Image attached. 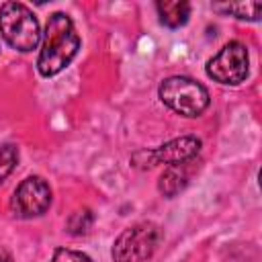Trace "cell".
<instances>
[{
	"mask_svg": "<svg viewBox=\"0 0 262 262\" xmlns=\"http://www.w3.org/2000/svg\"><path fill=\"white\" fill-rule=\"evenodd\" d=\"M80 49V37L74 29V23L63 12H53L47 20L43 33V47L37 59L39 74L49 78L59 74L76 57Z\"/></svg>",
	"mask_w": 262,
	"mask_h": 262,
	"instance_id": "cell-1",
	"label": "cell"
},
{
	"mask_svg": "<svg viewBox=\"0 0 262 262\" xmlns=\"http://www.w3.org/2000/svg\"><path fill=\"white\" fill-rule=\"evenodd\" d=\"M0 33L4 41L16 51H33L39 45V20L23 2H4L0 6Z\"/></svg>",
	"mask_w": 262,
	"mask_h": 262,
	"instance_id": "cell-2",
	"label": "cell"
},
{
	"mask_svg": "<svg viewBox=\"0 0 262 262\" xmlns=\"http://www.w3.org/2000/svg\"><path fill=\"white\" fill-rule=\"evenodd\" d=\"M160 100L172 108L178 115L184 117H199L205 113V108L211 102V96L207 92V88L199 82H194L192 78L186 76H172L166 78L160 84Z\"/></svg>",
	"mask_w": 262,
	"mask_h": 262,
	"instance_id": "cell-3",
	"label": "cell"
},
{
	"mask_svg": "<svg viewBox=\"0 0 262 262\" xmlns=\"http://www.w3.org/2000/svg\"><path fill=\"white\" fill-rule=\"evenodd\" d=\"M162 242V229L143 221L133 227H127L113 246V262H147Z\"/></svg>",
	"mask_w": 262,
	"mask_h": 262,
	"instance_id": "cell-4",
	"label": "cell"
},
{
	"mask_svg": "<svg viewBox=\"0 0 262 262\" xmlns=\"http://www.w3.org/2000/svg\"><path fill=\"white\" fill-rule=\"evenodd\" d=\"M207 76L219 84L235 86L248 76V49L239 41H229L207 61Z\"/></svg>",
	"mask_w": 262,
	"mask_h": 262,
	"instance_id": "cell-5",
	"label": "cell"
},
{
	"mask_svg": "<svg viewBox=\"0 0 262 262\" xmlns=\"http://www.w3.org/2000/svg\"><path fill=\"white\" fill-rule=\"evenodd\" d=\"M51 205V188L45 178L41 176H29L25 178L10 201V209L14 217L18 219H33L43 215Z\"/></svg>",
	"mask_w": 262,
	"mask_h": 262,
	"instance_id": "cell-6",
	"label": "cell"
},
{
	"mask_svg": "<svg viewBox=\"0 0 262 262\" xmlns=\"http://www.w3.org/2000/svg\"><path fill=\"white\" fill-rule=\"evenodd\" d=\"M201 151V139L194 135H184V137H176L156 149H143L137 151L135 156L145 158L143 162L135 164L137 168H154L156 164H182L188 160H194Z\"/></svg>",
	"mask_w": 262,
	"mask_h": 262,
	"instance_id": "cell-7",
	"label": "cell"
},
{
	"mask_svg": "<svg viewBox=\"0 0 262 262\" xmlns=\"http://www.w3.org/2000/svg\"><path fill=\"white\" fill-rule=\"evenodd\" d=\"M190 164H192V160L182 162V164H172L162 172L158 188L166 199H172V196H176L178 192H182L186 188V184L190 180V174H192Z\"/></svg>",
	"mask_w": 262,
	"mask_h": 262,
	"instance_id": "cell-8",
	"label": "cell"
},
{
	"mask_svg": "<svg viewBox=\"0 0 262 262\" xmlns=\"http://www.w3.org/2000/svg\"><path fill=\"white\" fill-rule=\"evenodd\" d=\"M160 23L168 29H178L188 23L190 16V4L186 0H160L156 2Z\"/></svg>",
	"mask_w": 262,
	"mask_h": 262,
	"instance_id": "cell-9",
	"label": "cell"
},
{
	"mask_svg": "<svg viewBox=\"0 0 262 262\" xmlns=\"http://www.w3.org/2000/svg\"><path fill=\"white\" fill-rule=\"evenodd\" d=\"M215 10L231 12L242 20H260L262 2H229V4H215Z\"/></svg>",
	"mask_w": 262,
	"mask_h": 262,
	"instance_id": "cell-10",
	"label": "cell"
},
{
	"mask_svg": "<svg viewBox=\"0 0 262 262\" xmlns=\"http://www.w3.org/2000/svg\"><path fill=\"white\" fill-rule=\"evenodd\" d=\"M92 223H94L92 211L90 209H80V211L70 215L66 227H68V233H72V235H86L90 231Z\"/></svg>",
	"mask_w": 262,
	"mask_h": 262,
	"instance_id": "cell-11",
	"label": "cell"
},
{
	"mask_svg": "<svg viewBox=\"0 0 262 262\" xmlns=\"http://www.w3.org/2000/svg\"><path fill=\"white\" fill-rule=\"evenodd\" d=\"M18 164V147L14 143H6L0 147V184L10 176V172Z\"/></svg>",
	"mask_w": 262,
	"mask_h": 262,
	"instance_id": "cell-12",
	"label": "cell"
},
{
	"mask_svg": "<svg viewBox=\"0 0 262 262\" xmlns=\"http://www.w3.org/2000/svg\"><path fill=\"white\" fill-rule=\"evenodd\" d=\"M51 262H94L88 254L84 252H76V250H68V248H57L53 252Z\"/></svg>",
	"mask_w": 262,
	"mask_h": 262,
	"instance_id": "cell-13",
	"label": "cell"
},
{
	"mask_svg": "<svg viewBox=\"0 0 262 262\" xmlns=\"http://www.w3.org/2000/svg\"><path fill=\"white\" fill-rule=\"evenodd\" d=\"M0 262H12V258L6 252H0Z\"/></svg>",
	"mask_w": 262,
	"mask_h": 262,
	"instance_id": "cell-14",
	"label": "cell"
}]
</instances>
